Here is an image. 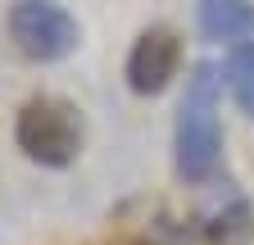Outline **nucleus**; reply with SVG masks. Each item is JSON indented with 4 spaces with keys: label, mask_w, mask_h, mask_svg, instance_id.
<instances>
[{
    "label": "nucleus",
    "mask_w": 254,
    "mask_h": 245,
    "mask_svg": "<svg viewBox=\"0 0 254 245\" xmlns=\"http://www.w3.org/2000/svg\"><path fill=\"white\" fill-rule=\"evenodd\" d=\"M173 150H177V173L200 186L218 168V150H222V122H218V68L213 64H195L186 77V96L177 105V132H173Z\"/></svg>",
    "instance_id": "obj_1"
},
{
    "label": "nucleus",
    "mask_w": 254,
    "mask_h": 245,
    "mask_svg": "<svg viewBox=\"0 0 254 245\" xmlns=\"http://www.w3.org/2000/svg\"><path fill=\"white\" fill-rule=\"evenodd\" d=\"M18 150L41 168H68L82 150V114L68 100L37 96L18 109Z\"/></svg>",
    "instance_id": "obj_2"
},
{
    "label": "nucleus",
    "mask_w": 254,
    "mask_h": 245,
    "mask_svg": "<svg viewBox=\"0 0 254 245\" xmlns=\"http://www.w3.org/2000/svg\"><path fill=\"white\" fill-rule=\"evenodd\" d=\"M9 37L27 59L55 64V59L77 50V23L55 0H18L9 9Z\"/></svg>",
    "instance_id": "obj_3"
},
{
    "label": "nucleus",
    "mask_w": 254,
    "mask_h": 245,
    "mask_svg": "<svg viewBox=\"0 0 254 245\" xmlns=\"http://www.w3.org/2000/svg\"><path fill=\"white\" fill-rule=\"evenodd\" d=\"M182 68V41L173 27H145L127 55V86L136 96H159Z\"/></svg>",
    "instance_id": "obj_4"
},
{
    "label": "nucleus",
    "mask_w": 254,
    "mask_h": 245,
    "mask_svg": "<svg viewBox=\"0 0 254 245\" xmlns=\"http://www.w3.org/2000/svg\"><path fill=\"white\" fill-rule=\"evenodd\" d=\"M200 32L209 41H250L254 37V5L250 0H195Z\"/></svg>",
    "instance_id": "obj_5"
},
{
    "label": "nucleus",
    "mask_w": 254,
    "mask_h": 245,
    "mask_svg": "<svg viewBox=\"0 0 254 245\" xmlns=\"http://www.w3.org/2000/svg\"><path fill=\"white\" fill-rule=\"evenodd\" d=\"M204 241L209 245H254V209L250 200H227L222 209L209 213L204 223Z\"/></svg>",
    "instance_id": "obj_6"
},
{
    "label": "nucleus",
    "mask_w": 254,
    "mask_h": 245,
    "mask_svg": "<svg viewBox=\"0 0 254 245\" xmlns=\"http://www.w3.org/2000/svg\"><path fill=\"white\" fill-rule=\"evenodd\" d=\"M227 86H232V96H236V105L254 118V41H236L232 50H227Z\"/></svg>",
    "instance_id": "obj_7"
},
{
    "label": "nucleus",
    "mask_w": 254,
    "mask_h": 245,
    "mask_svg": "<svg viewBox=\"0 0 254 245\" xmlns=\"http://www.w3.org/2000/svg\"><path fill=\"white\" fill-rule=\"evenodd\" d=\"M123 245H150V241H123Z\"/></svg>",
    "instance_id": "obj_8"
}]
</instances>
